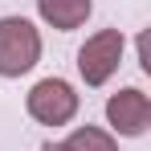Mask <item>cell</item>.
<instances>
[{"instance_id":"cell-3","label":"cell","mask_w":151,"mask_h":151,"mask_svg":"<svg viewBox=\"0 0 151 151\" xmlns=\"http://www.w3.org/2000/svg\"><path fill=\"white\" fill-rule=\"evenodd\" d=\"M78 106H82V98H78V90L65 78H41V82L29 90V98H25V110L33 114V123H41V127L74 123Z\"/></svg>"},{"instance_id":"cell-2","label":"cell","mask_w":151,"mask_h":151,"mask_svg":"<svg viewBox=\"0 0 151 151\" xmlns=\"http://www.w3.org/2000/svg\"><path fill=\"white\" fill-rule=\"evenodd\" d=\"M127 53V37L119 29H98L94 37H86V45L78 49V74L86 86H106L119 74Z\"/></svg>"},{"instance_id":"cell-5","label":"cell","mask_w":151,"mask_h":151,"mask_svg":"<svg viewBox=\"0 0 151 151\" xmlns=\"http://www.w3.org/2000/svg\"><path fill=\"white\" fill-rule=\"evenodd\" d=\"M94 12V0H37V17L57 33H74Z\"/></svg>"},{"instance_id":"cell-6","label":"cell","mask_w":151,"mask_h":151,"mask_svg":"<svg viewBox=\"0 0 151 151\" xmlns=\"http://www.w3.org/2000/svg\"><path fill=\"white\" fill-rule=\"evenodd\" d=\"M65 147L70 151H119V139L110 135V131H102V127H74L70 131V139H65Z\"/></svg>"},{"instance_id":"cell-7","label":"cell","mask_w":151,"mask_h":151,"mask_svg":"<svg viewBox=\"0 0 151 151\" xmlns=\"http://www.w3.org/2000/svg\"><path fill=\"white\" fill-rule=\"evenodd\" d=\"M41 151H70V147H65V143H45Z\"/></svg>"},{"instance_id":"cell-4","label":"cell","mask_w":151,"mask_h":151,"mask_svg":"<svg viewBox=\"0 0 151 151\" xmlns=\"http://www.w3.org/2000/svg\"><path fill=\"white\" fill-rule=\"evenodd\" d=\"M106 123L114 127V139H139L151 127V98L139 86H123L119 94L106 98Z\"/></svg>"},{"instance_id":"cell-1","label":"cell","mask_w":151,"mask_h":151,"mask_svg":"<svg viewBox=\"0 0 151 151\" xmlns=\"http://www.w3.org/2000/svg\"><path fill=\"white\" fill-rule=\"evenodd\" d=\"M41 61V33L25 17H0V78H21Z\"/></svg>"}]
</instances>
